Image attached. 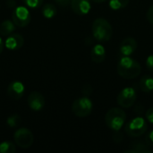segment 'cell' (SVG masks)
Masks as SVG:
<instances>
[{"instance_id":"cell-1","label":"cell","mask_w":153,"mask_h":153,"mask_svg":"<svg viewBox=\"0 0 153 153\" xmlns=\"http://www.w3.org/2000/svg\"><path fill=\"white\" fill-rule=\"evenodd\" d=\"M117 73L125 79H134L142 71L141 65L130 56H122L117 64Z\"/></svg>"},{"instance_id":"cell-2","label":"cell","mask_w":153,"mask_h":153,"mask_svg":"<svg viewBox=\"0 0 153 153\" xmlns=\"http://www.w3.org/2000/svg\"><path fill=\"white\" fill-rule=\"evenodd\" d=\"M113 34V28L109 22L103 18H97L92 22L93 38L99 41H108Z\"/></svg>"},{"instance_id":"cell-3","label":"cell","mask_w":153,"mask_h":153,"mask_svg":"<svg viewBox=\"0 0 153 153\" xmlns=\"http://www.w3.org/2000/svg\"><path fill=\"white\" fill-rule=\"evenodd\" d=\"M126 119V112L119 108H110L105 117V122L108 128L115 131H120Z\"/></svg>"},{"instance_id":"cell-4","label":"cell","mask_w":153,"mask_h":153,"mask_svg":"<svg viewBox=\"0 0 153 153\" xmlns=\"http://www.w3.org/2000/svg\"><path fill=\"white\" fill-rule=\"evenodd\" d=\"M148 129L146 120L142 117H137L132 119L125 127L126 134L130 137H139L146 133Z\"/></svg>"},{"instance_id":"cell-5","label":"cell","mask_w":153,"mask_h":153,"mask_svg":"<svg viewBox=\"0 0 153 153\" xmlns=\"http://www.w3.org/2000/svg\"><path fill=\"white\" fill-rule=\"evenodd\" d=\"M92 109L93 103L86 96L75 100L72 105V111L78 117H86L90 116Z\"/></svg>"},{"instance_id":"cell-6","label":"cell","mask_w":153,"mask_h":153,"mask_svg":"<svg viewBox=\"0 0 153 153\" xmlns=\"http://www.w3.org/2000/svg\"><path fill=\"white\" fill-rule=\"evenodd\" d=\"M13 140L17 146L22 149L30 148L33 142L34 136L31 131L28 128H20L13 134Z\"/></svg>"},{"instance_id":"cell-7","label":"cell","mask_w":153,"mask_h":153,"mask_svg":"<svg viewBox=\"0 0 153 153\" xmlns=\"http://www.w3.org/2000/svg\"><path fill=\"white\" fill-rule=\"evenodd\" d=\"M136 99L137 93L135 90L132 87H126L119 92L117 98V101L120 107L128 108L135 103Z\"/></svg>"},{"instance_id":"cell-8","label":"cell","mask_w":153,"mask_h":153,"mask_svg":"<svg viewBox=\"0 0 153 153\" xmlns=\"http://www.w3.org/2000/svg\"><path fill=\"white\" fill-rule=\"evenodd\" d=\"M30 13L25 6H17L12 13V21L16 27H26L30 23Z\"/></svg>"},{"instance_id":"cell-9","label":"cell","mask_w":153,"mask_h":153,"mask_svg":"<svg viewBox=\"0 0 153 153\" xmlns=\"http://www.w3.org/2000/svg\"><path fill=\"white\" fill-rule=\"evenodd\" d=\"M137 48V42L136 40L132 38L128 37L124 39L120 45H119V56H130Z\"/></svg>"},{"instance_id":"cell-10","label":"cell","mask_w":153,"mask_h":153,"mask_svg":"<svg viewBox=\"0 0 153 153\" xmlns=\"http://www.w3.org/2000/svg\"><path fill=\"white\" fill-rule=\"evenodd\" d=\"M28 105L33 111H40L45 106L44 96L39 91H32L28 97Z\"/></svg>"},{"instance_id":"cell-11","label":"cell","mask_w":153,"mask_h":153,"mask_svg":"<svg viewBox=\"0 0 153 153\" xmlns=\"http://www.w3.org/2000/svg\"><path fill=\"white\" fill-rule=\"evenodd\" d=\"M24 91H25V87L22 82L13 81L9 84L7 88V94L12 100H18L23 96Z\"/></svg>"},{"instance_id":"cell-12","label":"cell","mask_w":153,"mask_h":153,"mask_svg":"<svg viewBox=\"0 0 153 153\" xmlns=\"http://www.w3.org/2000/svg\"><path fill=\"white\" fill-rule=\"evenodd\" d=\"M72 10L78 15H85L91 10V3L89 0H71Z\"/></svg>"},{"instance_id":"cell-13","label":"cell","mask_w":153,"mask_h":153,"mask_svg":"<svg viewBox=\"0 0 153 153\" xmlns=\"http://www.w3.org/2000/svg\"><path fill=\"white\" fill-rule=\"evenodd\" d=\"M23 43H24L23 37L21 34L13 33V34H10V36L5 39L4 46L6 47V48L10 50H17L23 46Z\"/></svg>"},{"instance_id":"cell-14","label":"cell","mask_w":153,"mask_h":153,"mask_svg":"<svg viewBox=\"0 0 153 153\" xmlns=\"http://www.w3.org/2000/svg\"><path fill=\"white\" fill-rule=\"evenodd\" d=\"M91 58L94 63H97V64L102 63L106 58V49H105V48L100 44L95 45L91 49Z\"/></svg>"},{"instance_id":"cell-15","label":"cell","mask_w":153,"mask_h":153,"mask_svg":"<svg viewBox=\"0 0 153 153\" xmlns=\"http://www.w3.org/2000/svg\"><path fill=\"white\" fill-rule=\"evenodd\" d=\"M150 146L145 143H142V142H133L131 143L130 149L125 151L126 153H151L152 152V151L149 148Z\"/></svg>"},{"instance_id":"cell-16","label":"cell","mask_w":153,"mask_h":153,"mask_svg":"<svg viewBox=\"0 0 153 153\" xmlns=\"http://www.w3.org/2000/svg\"><path fill=\"white\" fill-rule=\"evenodd\" d=\"M141 91L143 92H152L153 91V77L150 75H143L139 82Z\"/></svg>"},{"instance_id":"cell-17","label":"cell","mask_w":153,"mask_h":153,"mask_svg":"<svg viewBox=\"0 0 153 153\" xmlns=\"http://www.w3.org/2000/svg\"><path fill=\"white\" fill-rule=\"evenodd\" d=\"M16 29V25L13 21L5 20L0 24V34L2 36H8L12 34Z\"/></svg>"},{"instance_id":"cell-18","label":"cell","mask_w":153,"mask_h":153,"mask_svg":"<svg viewBox=\"0 0 153 153\" xmlns=\"http://www.w3.org/2000/svg\"><path fill=\"white\" fill-rule=\"evenodd\" d=\"M57 11L54 4H46L42 7V14L47 19H52L56 16Z\"/></svg>"},{"instance_id":"cell-19","label":"cell","mask_w":153,"mask_h":153,"mask_svg":"<svg viewBox=\"0 0 153 153\" xmlns=\"http://www.w3.org/2000/svg\"><path fill=\"white\" fill-rule=\"evenodd\" d=\"M129 4V0H110L109 1V7L114 10H121L126 7Z\"/></svg>"},{"instance_id":"cell-20","label":"cell","mask_w":153,"mask_h":153,"mask_svg":"<svg viewBox=\"0 0 153 153\" xmlns=\"http://www.w3.org/2000/svg\"><path fill=\"white\" fill-rule=\"evenodd\" d=\"M15 151V145L11 142L4 141L0 143V153H13Z\"/></svg>"},{"instance_id":"cell-21","label":"cell","mask_w":153,"mask_h":153,"mask_svg":"<svg viewBox=\"0 0 153 153\" xmlns=\"http://www.w3.org/2000/svg\"><path fill=\"white\" fill-rule=\"evenodd\" d=\"M22 122L21 117L17 114H13L11 115L7 119H6V124L8 125V126H10L11 128H15L17 127L20 123Z\"/></svg>"},{"instance_id":"cell-22","label":"cell","mask_w":153,"mask_h":153,"mask_svg":"<svg viewBox=\"0 0 153 153\" xmlns=\"http://www.w3.org/2000/svg\"><path fill=\"white\" fill-rule=\"evenodd\" d=\"M23 3L30 8H38L41 6L43 0H23Z\"/></svg>"},{"instance_id":"cell-23","label":"cell","mask_w":153,"mask_h":153,"mask_svg":"<svg viewBox=\"0 0 153 153\" xmlns=\"http://www.w3.org/2000/svg\"><path fill=\"white\" fill-rule=\"evenodd\" d=\"M146 66L149 71L153 73V55L148 56V57L146 59Z\"/></svg>"},{"instance_id":"cell-24","label":"cell","mask_w":153,"mask_h":153,"mask_svg":"<svg viewBox=\"0 0 153 153\" xmlns=\"http://www.w3.org/2000/svg\"><path fill=\"white\" fill-rule=\"evenodd\" d=\"M145 143H146L150 147H153V130L146 134Z\"/></svg>"},{"instance_id":"cell-25","label":"cell","mask_w":153,"mask_h":153,"mask_svg":"<svg viewBox=\"0 0 153 153\" xmlns=\"http://www.w3.org/2000/svg\"><path fill=\"white\" fill-rule=\"evenodd\" d=\"M82 92L85 95V96H90L92 92V88L90 84H85L82 89Z\"/></svg>"},{"instance_id":"cell-26","label":"cell","mask_w":153,"mask_h":153,"mask_svg":"<svg viewBox=\"0 0 153 153\" xmlns=\"http://www.w3.org/2000/svg\"><path fill=\"white\" fill-rule=\"evenodd\" d=\"M146 119L149 123L153 124V108H151L146 112Z\"/></svg>"},{"instance_id":"cell-27","label":"cell","mask_w":153,"mask_h":153,"mask_svg":"<svg viewBox=\"0 0 153 153\" xmlns=\"http://www.w3.org/2000/svg\"><path fill=\"white\" fill-rule=\"evenodd\" d=\"M122 138H123V134L120 133V131H115L114 134H113V139L115 142H121L122 141Z\"/></svg>"},{"instance_id":"cell-28","label":"cell","mask_w":153,"mask_h":153,"mask_svg":"<svg viewBox=\"0 0 153 153\" xmlns=\"http://www.w3.org/2000/svg\"><path fill=\"white\" fill-rule=\"evenodd\" d=\"M147 19L152 24H153V5H152L149 8L148 12H147Z\"/></svg>"},{"instance_id":"cell-29","label":"cell","mask_w":153,"mask_h":153,"mask_svg":"<svg viewBox=\"0 0 153 153\" xmlns=\"http://www.w3.org/2000/svg\"><path fill=\"white\" fill-rule=\"evenodd\" d=\"M55 2H56L62 7H65L69 4H71V0H55Z\"/></svg>"},{"instance_id":"cell-30","label":"cell","mask_w":153,"mask_h":153,"mask_svg":"<svg viewBox=\"0 0 153 153\" xmlns=\"http://www.w3.org/2000/svg\"><path fill=\"white\" fill-rule=\"evenodd\" d=\"M4 44L2 39L0 38V55H1V53L3 52V50H4Z\"/></svg>"},{"instance_id":"cell-31","label":"cell","mask_w":153,"mask_h":153,"mask_svg":"<svg viewBox=\"0 0 153 153\" xmlns=\"http://www.w3.org/2000/svg\"><path fill=\"white\" fill-rule=\"evenodd\" d=\"M93 2H95V3H103V2H105V1H107V0H92Z\"/></svg>"}]
</instances>
